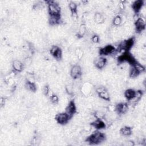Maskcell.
Returning <instances> with one entry per match:
<instances>
[{
	"instance_id": "6da1fadb",
	"label": "cell",
	"mask_w": 146,
	"mask_h": 146,
	"mask_svg": "<svg viewBox=\"0 0 146 146\" xmlns=\"http://www.w3.org/2000/svg\"><path fill=\"white\" fill-rule=\"evenodd\" d=\"M106 139L107 136L104 133L96 130L87 137L86 141L90 145H98L105 141Z\"/></svg>"
},
{
	"instance_id": "7a4b0ae2",
	"label": "cell",
	"mask_w": 146,
	"mask_h": 146,
	"mask_svg": "<svg viewBox=\"0 0 146 146\" xmlns=\"http://www.w3.org/2000/svg\"><path fill=\"white\" fill-rule=\"evenodd\" d=\"M49 16H61V8L59 5L54 1H46Z\"/></svg>"
},
{
	"instance_id": "3957f363",
	"label": "cell",
	"mask_w": 146,
	"mask_h": 146,
	"mask_svg": "<svg viewBox=\"0 0 146 146\" xmlns=\"http://www.w3.org/2000/svg\"><path fill=\"white\" fill-rule=\"evenodd\" d=\"M135 42V38L134 36H131L122 42H121L117 46L116 49V52H118L121 50L123 51H129Z\"/></svg>"
},
{
	"instance_id": "277c9868",
	"label": "cell",
	"mask_w": 146,
	"mask_h": 146,
	"mask_svg": "<svg viewBox=\"0 0 146 146\" xmlns=\"http://www.w3.org/2000/svg\"><path fill=\"white\" fill-rule=\"evenodd\" d=\"M117 63L121 64L124 62L128 63L130 66L133 65L137 60L129 51H124L117 58Z\"/></svg>"
},
{
	"instance_id": "5b68a950",
	"label": "cell",
	"mask_w": 146,
	"mask_h": 146,
	"mask_svg": "<svg viewBox=\"0 0 146 146\" xmlns=\"http://www.w3.org/2000/svg\"><path fill=\"white\" fill-rule=\"evenodd\" d=\"M138 15L139 14H137V18L135 19L134 26L136 33L137 34H140L145 29L146 23L144 18L139 17Z\"/></svg>"
},
{
	"instance_id": "8992f818",
	"label": "cell",
	"mask_w": 146,
	"mask_h": 146,
	"mask_svg": "<svg viewBox=\"0 0 146 146\" xmlns=\"http://www.w3.org/2000/svg\"><path fill=\"white\" fill-rule=\"evenodd\" d=\"M72 117H71L66 112H60L56 114L55 116V120L58 124L61 125H65L71 120Z\"/></svg>"
},
{
	"instance_id": "52a82bcc",
	"label": "cell",
	"mask_w": 146,
	"mask_h": 146,
	"mask_svg": "<svg viewBox=\"0 0 146 146\" xmlns=\"http://www.w3.org/2000/svg\"><path fill=\"white\" fill-rule=\"evenodd\" d=\"M117 53L116 49L112 44H107L106 46L100 48L99 50V54L100 56H107Z\"/></svg>"
},
{
	"instance_id": "ba28073f",
	"label": "cell",
	"mask_w": 146,
	"mask_h": 146,
	"mask_svg": "<svg viewBox=\"0 0 146 146\" xmlns=\"http://www.w3.org/2000/svg\"><path fill=\"white\" fill-rule=\"evenodd\" d=\"M129 109L128 103L127 102H120L116 104L114 107L115 112L119 115H123L125 114Z\"/></svg>"
},
{
	"instance_id": "9c48e42d",
	"label": "cell",
	"mask_w": 146,
	"mask_h": 146,
	"mask_svg": "<svg viewBox=\"0 0 146 146\" xmlns=\"http://www.w3.org/2000/svg\"><path fill=\"white\" fill-rule=\"evenodd\" d=\"M96 92L100 99L107 102H110L111 100L110 94L105 87H99L97 88Z\"/></svg>"
},
{
	"instance_id": "30bf717a",
	"label": "cell",
	"mask_w": 146,
	"mask_h": 146,
	"mask_svg": "<svg viewBox=\"0 0 146 146\" xmlns=\"http://www.w3.org/2000/svg\"><path fill=\"white\" fill-rule=\"evenodd\" d=\"M50 53L56 60H60L62 58V50L58 46H52L50 50Z\"/></svg>"
},
{
	"instance_id": "8fae6325",
	"label": "cell",
	"mask_w": 146,
	"mask_h": 146,
	"mask_svg": "<svg viewBox=\"0 0 146 146\" xmlns=\"http://www.w3.org/2000/svg\"><path fill=\"white\" fill-rule=\"evenodd\" d=\"M82 75V69L80 66L78 64L74 65L70 70V76L74 79H78L80 78Z\"/></svg>"
},
{
	"instance_id": "7c38bea8",
	"label": "cell",
	"mask_w": 146,
	"mask_h": 146,
	"mask_svg": "<svg viewBox=\"0 0 146 146\" xmlns=\"http://www.w3.org/2000/svg\"><path fill=\"white\" fill-rule=\"evenodd\" d=\"M65 112L72 117L77 112L76 106L74 100H71L68 102V104L65 108Z\"/></svg>"
},
{
	"instance_id": "4fadbf2b",
	"label": "cell",
	"mask_w": 146,
	"mask_h": 146,
	"mask_svg": "<svg viewBox=\"0 0 146 146\" xmlns=\"http://www.w3.org/2000/svg\"><path fill=\"white\" fill-rule=\"evenodd\" d=\"M144 4L143 0H135L131 4V8L135 14H139Z\"/></svg>"
},
{
	"instance_id": "5bb4252c",
	"label": "cell",
	"mask_w": 146,
	"mask_h": 146,
	"mask_svg": "<svg viewBox=\"0 0 146 146\" xmlns=\"http://www.w3.org/2000/svg\"><path fill=\"white\" fill-rule=\"evenodd\" d=\"M90 125L96 130H101L106 128V127L105 122L101 119H96L90 123Z\"/></svg>"
},
{
	"instance_id": "9a60e30c",
	"label": "cell",
	"mask_w": 146,
	"mask_h": 146,
	"mask_svg": "<svg viewBox=\"0 0 146 146\" xmlns=\"http://www.w3.org/2000/svg\"><path fill=\"white\" fill-rule=\"evenodd\" d=\"M107 63V59L103 56L96 58L94 61L95 66L99 70H102L106 65Z\"/></svg>"
},
{
	"instance_id": "2e32d148",
	"label": "cell",
	"mask_w": 146,
	"mask_h": 146,
	"mask_svg": "<svg viewBox=\"0 0 146 146\" xmlns=\"http://www.w3.org/2000/svg\"><path fill=\"white\" fill-rule=\"evenodd\" d=\"M68 8L72 18H78V5L74 1H70L68 3Z\"/></svg>"
},
{
	"instance_id": "e0dca14e",
	"label": "cell",
	"mask_w": 146,
	"mask_h": 146,
	"mask_svg": "<svg viewBox=\"0 0 146 146\" xmlns=\"http://www.w3.org/2000/svg\"><path fill=\"white\" fill-rule=\"evenodd\" d=\"M12 68H13L14 72H21L23 70L24 64L21 61H20L18 59H16V60H14L13 62Z\"/></svg>"
},
{
	"instance_id": "ac0fdd59",
	"label": "cell",
	"mask_w": 146,
	"mask_h": 146,
	"mask_svg": "<svg viewBox=\"0 0 146 146\" xmlns=\"http://www.w3.org/2000/svg\"><path fill=\"white\" fill-rule=\"evenodd\" d=\"M25 86L27 90L33 92H35L37 90V87L34 80L27 79L25 82Z\"/></svg>"
},
{
	"instance_id": "d6986e66",
	"label": "cell",
	"mask_w": 146,
	"mask_h": 146,
	"mask_svg": "<svg viewBox=\"0 0 146 146\" xmlns=\"http://www.w3.org/2000/svg\"><path fill=\"white\" fill-rule=\"evenodd\" d=\"M136 94V91L134 89L128 88L124 91V95L125 99L128 101H131L135 97Z\"/></svg>"
},
{
	"instance_id": "ffe728a7",
	"label": "cell",
	"mask_w": 146,
	"mask_h": 146,
	"mask_svg": "<svg viewBox=\"0 0 146 146\" xmlns=\"http://www.w3.org/2000/svg\"><path fill=\"white\" fill-rule=\"evenodd\" d=\"M119 132L123 136H129L132 133V128L129 126L125 125L120 129Z\"/></svg>"
},
{
	"instance_id": "44dd1931",
	"label": "cell",
	"mask_w": 146,
	"mask_h": 146,
	"mask_svg": "<svg viewBox=\"0 0 146 146\" xmlns=\"http://www.w3.org/2000/svg\"><path fill=\"white\" fill-rule=\"evenodd\" d=\"M61 22V16H49L48 17V23L51 26H56Z\"/></svg>"
},
{
	"instance_id": "7402d4cb",
	"label": "cell",
	"mask_w": 146,
	"mask_h": 146,
	"mask_svg": "<svg viewBox=\"0 0 146 146\" xmlns=\"http://www.w3.org/2000/svg\"><path fill=\"white\" fill-rule=\"evenodd\" d=\"M86 33H87L86 26L84 23H82L80 25V26L78 29V31L76 34V36L78 38L80 39L84 36V35L86 34Z\"/></svg>"
},
{
	"instance_id": "603a6c76",
	"label": "cell",
	"mask_w": 146,
	"mask_h": 146,
	"mask_svg": "<svg viewBox=\"0 0 146 146\" xmlns=\"http://www.w3.org/2000/svg\"><path fill=\"white\" fill-rule=\"evenodd\" d=\"M94 21L98 24L103 23L105 21V18L103 15L100 12L95 13L94 15Z\"/></svg>"
},
{
	"instance_id": "cb8c5ba5",
	"label": "cell",
	"mask_w": 146,
	"mask_h": 146,
	"mask_svg": "<svg viewBox=\"0 0 146 146\" xmlns=\"http://www.w3.org/2000/svg\"><path fill=\"white\" fill-rule=\"evenodd\" d=\"M140 73L132 66H131L129 71V76L131 78H137L139 76Z\"/></svg>"
},
{
	"instance_id": "d4e9b609",
	"label": "cell",
	"mask_w": 146,
	"mask_h": 146,
	"mask_svg": "<svg viewBox=\"0 0 146 146\" xmlns=\"http://www.w3.org/2000/svg\"><path fill=\"white\" fill-rule=\"evenodd\" d=\"M132 66H133L140 74L142 72H144L145 71V66H144L142 64L139 63L137 60Z\"/></svg>"
},
{
	"instance_id": "484cf974",
	"label": "cell",
	"mask_w": 146,
	"mask_h": 146,
	"mask_svg": "<svg viewBox=\"0 0 146 146\" xmlns=\"http://www.w3.org/2000/svg\"><path fill=\"white\" fill-rule=\"evenodd\" d=\"M112 23V25L114 26H116V27L119 26L122 23V18H121V17L119 15H116L113 18Z\"/></svg>"
},
{
	"instance_id": "4316f807",
	"label": "cell",
	"mask_w": 146,
	"mask_h": 146,
	"mask_svg": "<svg viewBox=\"0 0 146 146\" xmlns=\"http://www.w3.org/2000/svg\"><path fill=\"white\" fill-rule=\"evenodd\" d=\"M50 100L51 101V102L54 104H57L59 103V99L58 96L56 94H52L50 96Z\"/></svg>"
},
{
	"instance_id": "83f0119b",
	"label": "cell",
	"mask_w": 146,
	"mask_h": 146,
	"mask_svg": "<svg viewBox=\"0 0 146 146\" xmlns=\"http://www.w3.org/2000/svg\"><path fill=\"white\" fill-rule=\"evenodd\" d=\"M42 93L46 96H47L49 95V93H50V87H49V85L46 84V85H44L43 86V89H42Z\"/></svg>"
},
{
	"instance_id": "f1b7e54d",
	"label": "cell",
	"mask_w": 146,
	"mask_h": 146,
	"mask_svg": "<svg viewBox=\"0 0 146 146\" xmlns=\"http://www.w3.org/2000/svg\"><path fill=\"white\" fill-rule=\"evenodd\" d=\"M65 90L66 92L70 95H71L73 94V87L70 84H67L65 87Z\"/></svg>"
},
{
	"instance_id": "f546056e",
	"label": "cell",
	"mask_w": 146,
	"mask_h": 146,
	"mask_svg": "<svg viewBox=\"0 0 146 146\" xmlns=\"http://www.w3.org/2000/svg\"><path fill=\"white\" fill-rule=\"evenodd\" d=\"M83 54V52L82 51V50L80 48H77L75 50V55L77 56V58L78 59H80Z\"/></svg>"
},
{
	"instance_id": "4dcf8cb0",
	"label": "cell",
	"mask_w": 146,
	"mask_h": 146,
	"mask_svg": "<svg viewBox=\"0 0 146 146\" xmlns=\"http://www.w3.org/2000/svg\"><path fill=\"white\" fill-rule=\"evenodd\" d=\"M92 42L94 43H98L100 42V37L97 34H94L91 36V38Z\"/></svg>"
},
{
	"instance_id": "1f68e13d",
	"label": "cell",
	"mask_w": 146,
	"mask_h": 146,
	"mask_svg": "<svg viewBox=\"0 0 146 146\" xmlns=\"http://www.w3.org/2000/svg\"><path fill=\"white\" fill-rule=\"evenodd\" d=\"M95 117L96 119H102L104 117V114L100 111H96L94 114Z\"/></svg>"
}]
</instances>
